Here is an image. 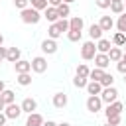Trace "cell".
<instances>
[{
	"label": "cell",
	"instance_id": "d4e9b609",
	"mask_svg": "<svg viewBox=\"0 0 126 126\" xmlns=\"http://www.w3.org/2000/svg\"><path fill=\"white\" fill-rule=\"evenodd\" d=\"M116 28H118V32L120 33H126V10L118 16V20H116V24H114Z\"/></svg>",
	"mask_w": 126,
	"mask_h": 126
},
{
	"label": "cell",
	"instance_id": "ffe728a7",
	"mask_svg": "<svg viewBox=\"0 0 126 126\" xmlns=\"http://www.w3.org/2000/svg\"><path fill=\"white\" fill-rule=\"evenodd\" d=\"M110 47H112L110 39H104V37H100V39L96 41V53H108V51H110Z\"/></svg>",
	"mask_w": 126,
	"mask_h": 126
},
{
	"label": "cell",
	"instance_id": "7a4b0ae2",
	"mask_svg": "<svg viewBox=\"0 0 126 126\" xmlns=\"http://www.w3.org/2000/svg\"><path fill=\"white\" fill-rule=\"evenodd\" d=\"M94 55H96V43L94 41H85L83 45H81V57L85 59V61H91V59H94Z\"/></svg>",
	"mask_w": 126,
	"mask_h": 126
},
{
	"label": "cell",
	"instance_id": "ba28073f",
	"mask_svg": "<svg viewBox=\"0 0 126 126\" xmlns=\"http://www.w3.org/2000/svg\"><path fill=\"white\" fill-rule=\"evenodd\" d=\"M41 51L45 53V55H53V53H57V41L55 39H43L41 41Z\"/></svg>",
	"mask_w": 126,
	"mask_h": 126
},
{
	"label": "cell",
	"instance_id": "8fae6325",
	"mask_svg": "<svg viewBox=\"0 0 126 126\" xmlns=\"http://www.w3.org/2000/svg\"><path fill=\"white\" fill-rule=\"evenodd\" d=\"M14 69H16V75H22V73H30L32 71V63L26 61V59H20L14 63Z\"/></svg>",
	"mask_w": 126,
	"mask_h": 126
},
{
	"label": "cell",
	"instance_id": "7c38bea8",
	"mask_svg": "<svg viewBox=\"0 0 126 126\" xmlns=\"http://www.w3.org/2000/svg\"><path fill=\"white\" fill-rule=\"evenodd\" d=\"M51 102H53V106H55V108H65V106H67V102H69V98H67V94H65V93H55Z\"/></svg>",
	"mask_w": 126,
	"mask_h": 126
},
{
	"label": "cell",
	"instance_id": "7bdbcfd3",
	"mask_svg": "<svg viewBox=\"0 0 126 126\" xmlns=\"http://www.w3.org/2000/svg\"><path fill=\"white\" fill-rule=\"evenodd\" d=\"M41 126H57V122H53V120H43Z\"/></svg>",
	"mask_w": 126,
	"mask_h": 126
},
{
	"label": "cell",
	"instance_id": "5b68a950",
	"mask_svg": "<svg viewBox=\"0 0 126 126\" xmlns=\"http://www.w3.org/2000/svg\"><path fill=\"white\" fill-rule=\"evenodd\" d=\"M4 114H6V118H8V120H16V118H20V116H22V106H20V104H16V102L6 104Z\"/></svg>",
	"mask_w": 126,
	"mask_h": 126
},
{
	"label": "cell",
	"instance_id": "bcb514c9",
	"mask_svg": "<svg viewBox=\"0 0 126 126\" xmlns=\"http://www.w3.org/2000/svg\"><path fill=\"white\" fill-rule=\"evenodd\" d=\"M57 126H71L69 122H61V124H57Z\"/></svg>",
	"mask_w": 126,
	"mask_h": 126
},
{
	"label": "cell",
	"instance_id": "5bb4252c",
	"mask_svg": "<svg viewBox=\"0 0 126 126\" xmlns=\"http://www.w3.org/2000/svg\"><path fill=\"white\" fill-rule=\"evenodd\" d=\"M20 59H22V51H20L18 47H8V51H6V61L16 63V61H20Z\"/></svg>",
	"mask_w": 126,
	"mask_h": 126
},
{
	"label": "cell",
	"instance_id": "30bf717a",
	"mask_svg": "<svg viewBox=\"0 0 126 126\" xmlns=\"http://www.w3.org/2000/svg\"><path fill=\"white\" fill-rule=\"evenodd\" d=\"M85 89H87V93H89V96H98V94L102 93V85H100L98 81H89Z\"/></svg>",
	"mask_w": 126,
	"mask_h": 126
},
{
	"label": "cell",
	"instance_id": "52a82bcc",
	"mask_svg": "<svg viewBox=\"0 0 126 126\" xmlns=\"http://www.w3.org/2000/svg\"><path fill=\"white\" fill-rule=\"evenodd\" d=\"M22 112H28V114H32V112H35L37 110V100L35 98H32V96H26L24 100H22Z\"/></svg>",
	"mask_w": 126,
	"mask_h": 126
},
{
	"label": "cell",
	"instance_id": "8d00e7d4",
	"mask_svg": "<svg viewBox=\"0 0 126 126\" xmlns=\"http://www.w3.org/2000/svg\"><path fill=\"white\" fill-rule=\"evenodd\" d=\"M14 6L22 12V10H26V8L30 6V0H14Z\"/></svg>",
	"mask_w": 126,
	"mask_h": 126
},
{
	"label": "cell",
	"instance_id": "681fc988",
	"mask_svg": "<svg viewBox=\"0 0 126 126\" xmlns=\"http://www.w3.org/2000/svg\"><path fill=\"white\" fill-rule=\"evenodd\" d=\"M122 59H124V61H126V53H122Z\"/></svg>",
	"mask_w": 126,
	"mask_h": 126
},
{
	"label": "cell",
	"instance_id": "83f0119b",
	"mask_svg": "<svg viewBox=\"0 0 126 126\" xmlns=\"http://www.w3.org/2000/svg\"><path fill=\"white\" fill-rule=\"evenodd\" d=\"M30 6L33 10H37V12H43L47 8V0H30Z\"/></svg>",
	"mask_w": 126,
	"mask_h": 126
},
{
	"label": "cell",
	"instance_id": "b9f144b4",
	"mask_svg": "<svg viewBox=\"0 0 126 126\" xmlns=\"http://www.w3.org/2000/svg\"><path fill=\"white\" fill-rule=\"evenodd\" d=\"M6 120H8V118H6V114H4V112H0V126H6Z\"/></svg>",
	"mask_w": 126,
	"mask_h": 126
},
{
	"label": "cell",
	"instance_id": "d6986e66",
	"mask_svg": "<svg viewBox=\"0 0 126 126\" xmlns=\"http://www.w3.org/2000/svg\"><path fill=\"white\" fill-rule=\"evenodd\" d=\"M89 37H91V41H98V39L102 37V30H100L98 24L89 26Z\"/></svg>",
	"mask_w": 126,
	"mask_h": 126
},
{
	"label": "cell",
	"instance_id": "836d02e7",
	"mask_svg": "<svg viewBox=\"0 0 126 126\" xmlns=\"http://www.w3.org/2000/svg\"><path fill=\"white\" fill-rule=\"evenodd\" d=\"M81 37H83V32H73V30L67 32V39L69 41H81Z\"/></svg>",
	"mask_w": 126,
	"mask_h": 126
},
{
	"label": "cell",
	"instance_id": "ab89813d",
	"mask_svg": "<svg viewBox=\"0 0 126 126\" xmlns=\"http://www.w3.org/2000/svg\"><path fill=\"white\" fill-rule=\"evenodd\" d=\"M61 2H63V0H47V6H51V8H57Z\"/></svg>",
	"mask_w": 126,
	"mask_h": 126
},
{
	"label": "cell",
	"instance_id": "7402d4cb",
	"mask_svg": "<svg viewBox=\"0 0 126 126\" xmlns=\"http://www.w3.org/2000/svg\"><path fill=\"white\" fill-rule=\"evenodd\" d=\"M55 10H57V14H59V20H67V16H71V6L65 4V2H61Z\"/></svg>",
	"mask_w": 126,
	"mask_h": 126
},
{
	"label": "cell",
	"instance_id": "f5cc1de1",
	"mask_svg": "<svg viewBox=\"0 0 126 126\" xmlns=\"http://www.w3.org/2000/svg\"><path fill=\"white\" fill-rule=\"evenodd\" d=\"M122 47H124V53H126V43H124V45H122Z\"/></svg>",
	"mask_w": 126,
	"mask_h": 126
},
{
	"label": "cell",
	"instance_id": "e575fe53",
	"mask_svg": "<svg viewBox=\"0 0 126 126\" xmlns=\"http://www.w3.org/2000/svg\"><path fill=\"white\" fill-rule=\"evenodd\" d=\"M87 83H89V79H85V77H77V75H75V79H73V85H75L77 89H85Z\"/></svg>",
	"mask_w": 126,
	"mask_h": 126
},
{
	"label": "cell",
	"instance_id": "9c48e42d",
	"mask_svg": "<svg viewBox=\"0 0 126 126\" xmlns=\"http://www.w3.org/2000/svg\"><path fill=\"white\" fill-rule=\"evenodd\" d=\"M122 110H124V104H122L120 100H114L112 104L106 106L104 114H106V118H108V116H114V114H122Z\"/></svg>",
	"mask_w": 126,
	"mask_h": 126
},
{
	"label": "cell",
	"instance_id": "d590c367",
	"mask_svg": "<svg viewBox=\"0 0 126 126\" xmlns=\"http://www.w3.org/2000/svg\"><path fill=\"white\" fill-rule=\"evenodd\" d=\"M120 120H122V116H120V114H114V116H108V118H106V122H108L110 126H118V124H120Z\"/></svg>",
	"mask_w": 126,
	"mask_h": 126
},
{
	"label": "cell",
	"instance_id": "74e56055",
	"mask_svg": "<svg viewBox=\"0 0 126 126\" xmlns=\"http://www.w3.org/2000/svg\"><path fill=\"white\" fill-rule=\"evenodd\" d=\"M94 4H96L100 10H106V8H110V0H94Z\"/></svg>",
	"mask_w": 126,
	"mask_h": 126
},
{
	"label": "cell",
	"instance_id": "f907efd6",
	"mask_svg": "<svg viewBox=\"0 0 126 126\" xmlns=\"http://www.w3.org/2000/svg\"><path fill=\"white\" fill-rule=\"evenodd\" d=\"M122 4H124V10H126V0H122Z\"/></svg>",
	"mask_w": 126,
	"mask_h": 126
},
{
	"label": "cell",
	"instance_id": "277c9868",
	"mask_svg": "<svg viewBox=\"0 0 126 126\" xmlns=\"http://www.w3.org/2000/svg\"><path fill=\"white\" fill-rule=\"evenodd\" d=\"M30 63H32V71H33V73H45V71H47V59H45L43 55L33 57Z\"/></svg>",
	"mask_w": 126,
	"mask_h": 126
},
{
	"label": "cell",
	"instance_id": "8992f818",
	"mask_svg": "<svg viewBox=\"0 0 126 126\" xmlns=\"http://www.w3.org/2000/svg\"><path fill=\"white\" fill-rule=\"evenodd\" d=\"M87 110L93 112V114L100 112V110H102V100H100V96H89V98H87Z\"/></svg>",
	"mask_w": 126,
	"mask_h": 126
},
{
	"label": "cell",
	"instance_id": "f1b7e54d",
	"mask_svg": "<svg viewBox=\"0 0 126 126\" xmlns=\"http://www.w3.org/2000/svg\"><path fill=\"white\" fill-rule=\"evenodd\" d=\"M59 35H61L59 28H57L55 24H49V28H47V37H49V39H57Z\"/></svg>",
	"mask_w": 126,
	"mask_h": 126
},
{
	"label": "cell",
	"instance_id": "db71d44e",
	"mask_svg": "<svg viewBox=\"0 0 126 126\" xmlns=\"http://www.w3.org/2000/svg\"><path fill=\"white\" fill-rule=\"evenodd\" d=\"M104 126H110V124H108V122H106V124H104Z\"/></svg>",
	"mask_w": 126,
	"mask_h": 126
},
{
	"label": "cell",
	"instance_id": "3957f363",
	"mask_svg": "<svg viewBox=\"0 0 126 126\" xmlns=\"http://www.w3.org/2000/svg\"><path fill=\"white\" fill-rule=\"evenodd\" d=\"M98 96H100L102 104H104V102H106V104H112L114 100H118V89H116V87H106V89H102V93H100Z\"/></svg>",
	"mask_w": 126,
	"mask_h": 126
},
{
	"label": "cell",
	"instance_id": "c3c4849f",
	"mask_svg": "<svg viewBox=\"0 0 126 126\" xmlns=\"http://www.w3.org/2000/svg\"><path fill=\"white\" fill-rule=\"evenodd\" d=\"M63 2H65V4H73L75 0H63Z\"/></svg>",
	"mask_w": 126,
	"mask_h": 126
},
{
	"label": "cell",
	"instance_id": "cb8c5ba5",
	"mask_svg": "<svg viewBox=\"0 0 126 126\" xmlns=\"http://www.w3.org/2000/svg\"><path fill=\"white\" fill-rule=\"evenodd\" d=\"M124 43H126V33L116 32V33L112 35V45H114V47H122Z\"/></svg>",
	"mask_w": 126,
	"mask_h": 126
},
{
	"label": "cell",
	"instance_id": "44dd1931",
	"mask_svg": "<svg viewBox=\"0 0 126 126\" xmlns=\"http://www.w3.org/2000/svg\"><path fill=\"white\" fill-rule=\"evenodd\" d=\"M122 53H124V51H122L120 47H114V45H112V47H110V51H108L106 55H108L110 63H118V61L122 59Z\"/></svg>",
	"mask_w": 126,
	"mask_h": 126
},
{
	"label": "cell",
	"instance_id": "6da1fadb",
	"mask_svg": "<svg viewBox=\"0 0 126 126\" xmlns=\"http://www.w3.org/2000/svg\"><path fill=\"white\" fill-rule=\"evenodd\" d=\"M20 18H22L24 24H37V22L41 20V12H37V10H33L32 6H28L26 10L20 12Z\"/></svg>",
	"mask_w": 126,
	"mask_h": 126
},
{
	"label": "cell",
	"instance_id": "816d5d0a",
	"mask_svg": "<svg viewBox=\"0 0 126 126\" xmlns=\"http://www.w3.org/2000/svg\"><path fill=\"white\" fill-rule=\"evenodd\" d=\"M110 2H122V0H110Z\"/></svg>",
	"mask_w": 126,
	"mask_h": 126
},
{
	"label": "cell",
	"instance_id": "1f68e13d",
	"mask_svg": "<svg viewBox=\"0 0 126 126\" xmlns=\"http://www.w3.org/2000/svg\"><path fill=\"white\" fill-rule=\"evenodd\" d=\"M110 12L116 14V16H120L124 12V4L122 2H110Z\"/></svg>",
	"mask_w": 126,
	"mask_h": 126
},
{
	"label": "cell",
	"instance_id": "60d3db41",
	"mask_svg": "<svg viewBox=\"0 0 126 126\" xmlns=\"http://www.w3.org/2000/svg\"><path fill=\"white\" fill-rule=\"evenodd\" d=\"M6 51H8V47L0 45V61H2V59H6Z\"/></svg>",
	"mask_w": 126,
	"mask_h": 126
},
{
	"label": "cell",
	"instance_id": "4dcf8cb0",
	"mask_svg": "<svg viewBox=\"0 0 126 126\" xmlns=\"http://www.w3.org/2000/svg\"><path fill=\"white\" fill-rule=\"evenodd\" d=\"M102 75H104V69H98V67H94V69H91V73H89V79H91V81H100V79H102Z\"/></svg>",
	"mask_w": 126,
	"mask_h": 126
},
{
	"label": "cell",
	"instance_id": "9f6ffc18",
	"mask_svg": "<svg viewBox=\"0 0 126 126\" xmlns=\"http://www.w3.org/2000/svg\"><path fill=\"white\" fill-rule=\"evenodd\" d=\"M0 65H2V61H0Z\"/></svg>",
	"mask_w": 126,
	"mask_h": 126
},
{
	"label": "cell",
	"instance_id": "e0dca14e",
	"mask_svg": "<svg viewBox=\"0 0 126 126\" xmlns=\"http://www.w3.org/2000/svg\"><path fill=\"white\" fill-rule=\"evenodd\" d=\"M43 18L49 22V24H55L57 20H59V14H57V10L55 8H51V6H47L45 10H43Z\"/></svg>",
	"mask_w": 126,
	"mask_h": 126
},
{
	"label": "cell",
	"instance_id": "f6af8a7d",
	"mask_svg": "<svg viewBox=\"0 0 126 126\" xmlns=\"http://www.w3.org/2000/svg\"><path fill=\"white\" fill-rule=\"evenodd\" d=\"M4 108H6V104L2 102V98H0V112H4Z\"/></svg>",
	"mask_w": 126,
	"mask_h": 126
},
{
	"label": "cell",
	"instance_id": "9a60e30c",
	"mask_svg": "<svg viewBox=\"0 0 126 126\" xmlns=\"http://www.w3.org/2000/svg\"><path fill=\"white\" fill-rule=\"evenodd\" d=\"M94 65H96L98 69H106V67L110 65L108 55H106V53H96V55H94Z\"/></svg>",
	"mask_w": 126,
	"mask_h": 126
},
{
	"label": "cell",
	"instance_id": "7dc6e473",
	"mask_svg": "<svg viewBox=\"0 0 126 126\" xmlns=\"http://www.w3.org/2000/svg\"><path fill=\"white\" fill-rule=\"evenodd\" d=\"M2 43H4V35L0 33V45H2Z\"/></svg>",
	"mask_w": 126,
	"mask_h": 126
},
{
	"label": "cell",
	"instance_id": "484cf974",
	"mask_svg": "<svg viewBox=\"0 0 126 126\" xmlns=\"http://www.w3.org/2000/svg\"><path fill=\"white\" fill-rule=\"evenodd\" d=\"M16 81H18V85H22V87H30V85H32V75H30V73H22V75L16 77Z\"/></svg>",
	"mask_w": 126,
	"mask_h": 126
},
{
	"label": "cell",
	"instance_id": "11a10c76",
	"mask_svg": "<svg viewBox=\"0 0 126 126\" xmlns=\"http://www.w3.org/2000/svg\"><path fill=\"white\" fill-rule=\"evenodd\" d=\"M124 83H126V75H124Z\"/></svg>",
	"mask_w": 126,
	"mask_h": 126
},
{
	"label": "cell",
	"instance_id": "4fadbf2b",
	"mask_svg": "<svg viewBox=\"0 0 126 126\" xmlns=\"http://www.w3.org/2000/svg\"><path fill=\"white\" fill-rule=\"evenodd\" d=\"M98 26H100L102 32H110V30L114 28V20H112V16H100Z\"/></svg>",
	"mask_w": 126,
	"mask_h": 126
},
{
	"label": "cell",
	"instance_id": "4316f807",
	"mask_svg": "<svg viewBox=\"0 0 126 126\" xmlns=\"http://www.w3.org/2000/svg\"><path fill=\"white\" fill-rule=\"evenodd\" d=\"M98 83L102 85V89H106V87H114V77H112L110 73H104V75H102V79H100Z\"/></svg>",
	"mask_w": 126,
	"mask_h": 126
},
{
	"label": "cell",
	"instance_id": "f546056e",
	"mask_svg": "<svg viewBox=\"0 0 126 126\" xmlns=\"http://www.w3.org/2000/svg\"><path fill=\"white\" fill-rule=\"evenodd\" d=\"M89 73H91V69H89L85 63H79V65H77V73H75L77 77H85V79H89Z\"/></svg>",
	"mask_w": 126,
	"mask_h": 126
},
{
	"label": "cell",
	"instance_id": "2e32d148",
	"mask_svg": "<svg viewBox=\"0 0 126 126\" xmlns=\"http://www.w3.org/2000/svg\"><path fill=\"white\" fill-rule=\"evenodd\" d=\"M43 124V116L39 112H32L28 114V120H26V126H41Z\"/></svg>",
	"mask_w": 126,
	"mask_h": 126
},
{
	"label": "cell",
	"instance_id": "6f0895ef",
	"mask_svg": "<svg viewBox=\"0 0 126 126\" xmlns=\"http://www.w3.org/2000/svg\"><path fill=\"white\" fill-rule=\"evenodd\" d=\"M6 126H8V124H6Z\"/></svg>",
	"mask_w": 126,
	"mask_h": 126
},
{
	"label": "cell",
	"instance_id": "d6a6232c",
	"mask_svg": "<svg viewBox=\"0 0 126 126\" xmlns=\"http://www.w3.org/2000/svg\"><path fill=\"white\" fill-rule=\"evenodd\" d=\"M55 26L59 28V32H61V33H67V32H69V20H57V22H55Z\"/></svg>",
	"mask_w": 126,
	"mask_h": 126
},
{
	"label": "cell",
	"instance_id": "603a6c76",
	"mask_svg": "<svg viewBox=\"0 0 126 126\" xmlns=\"http://www.w3.org/2000/svg\"><path fill=\"white\" fill-rule=\"evenodd\" d=\"M0 98H2L4 104H12V102H16V93L10 91V89H4V93L0 94Z\"/></svg>",
	"mask_w": 126,
	"mask_h": 126
},
{
	"label": "cell",
	"instance_id": "ac0fdd59",
	"mask_svg": "<svg viewBox=\"0 0 126 126\" xmlns=\"http://www.w3.org/2000/svg\"><path fill=\"white\" fill-rule=\"evenodd\" d=\"M83 26H85V22L81 16H73L69 20V30H73V32H83Z\"/></svg>",
	"mask_w": 126,
	"mask_h": 126
},
{
	"label": "cell",
	"instance_id": "f35d334b",
	"mask_svg": "<svg viewBox=\"0 0 126 126\" xmlns=\"http://www.w3.org/2000/svg\"><path fill=\"white\" fill-rule=\"evenodd\" d=\"M116 69H118L122 75H126V61H124V59H120V61L116 63Z\"/></svg>",
	"mask_w": 126,
	"mask_h": 126
},
{
	"label": "cell",
	"instance_id": "ee69618b",
	"mask_svg": "<svg viewBox=\"0 0 126 126\" xmlns=\"http://www.w3.org/2000/svg\"><path fill=\"white\" fill-rule=\"evenodd\" d=\"M4 89H6V83H4V81H2V79H0V94H2V93H4Z\"/></svg>",
	"mask_w": 126,
	"mask_h": 126
}]
</instances>
